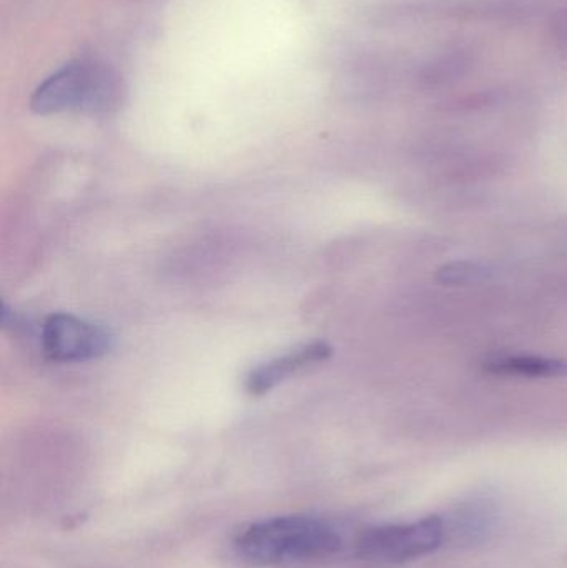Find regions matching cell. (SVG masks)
I'll return each instance as SVG.
<instances>
[{
    "mask_svg": "<svg viewBox=\"0 0 567 568\" xmlns=\"http://www.w3.org/2000/svg\"><path fill=\"white\" fill-rule=\"evenodd\" d=\"M443 523L428 517L409 526H386L366 530L356 540V552L383 562H408L435 552L443 542Z\"/></svg>",
    "mask_w": 567,
    "mask_h": 568,
    "instance_id": "3",
    "label": "cell"
},
{
    "mask_svg": "<svg viewBox=\"0 0 567 568\" xmlns=\"http://www.w3.org/2000/svg\"><path fill=\"white\" fill-rule=\"evenodd\" d=\"M42 351L55 363H82L99 359L113 347L109 329L72 314H50L40 334Z\"/></svg>",
    "mask_w": 567,
    "mask_h": 568,
    "instance_id": "4",
    "label": "cell"
},
{
    "mask_svg": "<svg viewBox=\"0 0 567 568\" xmlns=\"http://www.w3.org/2000/svg\"><path fill=\"white\" fill-rule=\"evenodd\" d=\"M332 354L333 349L328 344L316 341V343L305 344L298 349L290 351L288 354H283L275 359L266 361L250 371L245 379L246 393L252 396H263L273 387L282 384L283 381L298 374L300 371L325 363L332 357Z\"/></svg>",
    "mask_w": 567,
    "mask_h": 568,
    "instance_id": "5",
    "label": "cell"
},
{
    "mask_svg": "<svg viewBox=\"0 0 567 568\" xmlns=\"http://www.w3.org/2000/svg\"><path fill=\"white\" fill-rule=\"evenodd\" d=\"M235 547L246 562L275 567L335 556L342 536L318 517L282 516L250 524L236 536Z\"/></svg>",
    "mask_w": 567,
    "mask_h": 568,
    "instance_id": "1",
    "label": "cell"
},
{
    "mask_svg": "<svg viewBox=\"0 0 567 568\" xmlns=\"http://www.w3.org/2000/svg\"><path fill=\"white\" fill-rule=\"evenodd\" d=\"M486 371L505 376L558 377L567 376V363L543 356H495L485 363Z\"/></svg>",
    "mask_w": 567,
    "mask_h": 568,
    "instance_id": "6",
    "label": "cell"
},
{
    "mask_svg": "<svg viewBox=\"0 0 567 568\" xmlns=\"http://www.w3.org/2000/svg\"><path fill=\"white\" fill-rule=\"evenodd\" d=\"M117 99L119 85L115 75L105 67L72 62L37 87L30 99V109L40 115L65 110L99 113L112 109Z\"/></svg>",
    "mask_w": 567,
    "mask_h": 568,
    "instance_id": "2",
    "label": "cell"
},
{
    "mask_svg": "<svg viewBox=\"0 0 567 568\" xmlns=\"http://www.w3.org/2000/svg\"><path fill=\"white\" fill-rule=\"evenodd\" d=\"M559 37L567 42V10H565V17H563L561 23H559Z\"/></svg>",
    "mask_w": 567,
    "mask_h": 568,
    "instance_id": "8",
    "label": "cell"
},
{
    "mask_svg": "<svg viewBox=\"0 0 567 568\" xmlns=\"http://www.w3.org/2000/svg\"><path fill=\"white\" fill-rule=\"evenodd\" d=\"M492 270L482 263L476 262H455L443 266L439 270V282L448 284H468L478 283L488 278Z\"/></svg>",
    "mask_w": 567,
    "mask_h": 568,
    "instance_id": "7",
    "label": "cell"
}]
</instances>
